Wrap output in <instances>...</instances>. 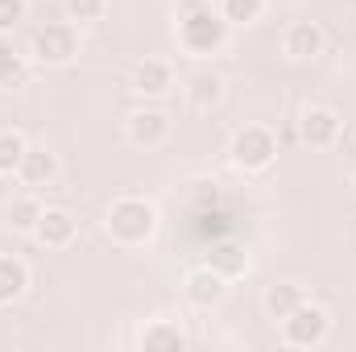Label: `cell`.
I'll use <instances>...</instances> for the list:
<instances>
[{
	"label": "cell",
	"instance_id": "cell-25",
	"mask_svg": "<svg viewBox=\"0 0 356 352\" xmlns=\"http://www.w3.org/2000/svg\"><path fill=\"white\" fill-rule=\"evenodd\" d=\"M353 182H356V178H353Z\"/></svg>",
	"mask_w": 356,
	"mask_h": 352
},
{
	"label": "cell",
	"instance_id": "cell-20",
	"mask_svg": "<svg viewBox=\"0 0 356 352\" xmlns=\"http://www.w3.org/2000/svg\"><path fill=\"white\" fill-rule=\"evenodd\" d=\"M25 150H29V141H25L21 133L0 129V175H17V166H21Z\"/></svg>",
	"mask_w": 356,
	"mask_h": 352
},
{
	"label": "cell",
	"instance_id": "cell-19",
	"mask_svg": "<svg viewBox=\"0 0 356 352\" xmlns=\"http://www.w3.org/2000/svg\"><path fill=\"white\" fill-rule=\"evenodd\" d=\"M42 211H46V207H42L33 195H21V199H13V203H8V228H13V232H29V237H33V228H38Z\"/></svg>",
	"mask_w": 356,
	"mask_h": 352
},
{
	"label": "cell",
	"instance_id": "cell-14",
	"mask_svg": "<svg viewBox=\"0 0 356 352\" xmlns=\"http://www.w3.org/2000/svg\"><path fill=\"white\" fill-rule=\"evenodd\" d=\"M25 290H29V265L21 257L0 253V307H13Z\"/></svg>",
	"mask_w": 356,
	"mask_h": 352
},
{
	"label": "cell",
	"instance_id": "cell-12",
	"mask_svg": "<svg viewBox=\"0 0 356 352\" xmlns=\"http://www.w3.org/2000/svg\"><path fill=\"white\" fill-rule=\"evenodd\" d=\"M17 178H21L29 191L50 186V182L58 178V154H50L46 145H29L25 158H21V166H17Z\"/></svg>",
	"mask_w": 356,
	"mask_h": 352
},
{
	"label": "cell",
	"instance_id": "cell-15",
	"mask_svg": "<svg viewBox=\"0 0 356 352\" xmlns=\"http://www.w3.org/2000/svg\"><path fill=\"white\" fill-rule=\"evenodd\" d=\"M186 99H191V108H199V112L216 108V104L224 99V79H220L216 71H195V75H186Z\"/></svg>",
	"mask_w": 356,
	"mask_h": 352
},
{
	"label": "cell",
	"instance_id": "cell-18",
	"mask_svg": "<svg viewBox=\"0 0 356 352\" xmlns=\"http://www.w3.org/2000/svg\"><path fill=\"white\" fill-rule=\"evenodd\" d=\"M141 344L145 349H170V352H182L191 340H186V332L178 328V323H166V319H158V323H149L145 332H141Z\"/></svg>",
	"mask_w": 356,
	"mask_h": 352
},
{
	"label": "cell",
	"instance_id": "cell-7",
	"mask_svg": "<svg viewBox=\"0 0 356 352\" xmlns=\"http://www.w3.org/2000/svg\"><path fill=\"white\" fill-rule=\"evenodd\" d=\"M182 294H186L191 307L211 311V307L224 303V294H228V278H224L220 269H211V265H195V269L186 273V282H182Z\"/></svg>",
	"mask_w": 356,
	"mask_h": 352
},
{
	"label": "cell",
	"instance_id": "cell-13",
	"mask_svg": "<svg viewBox=\"0 0 356 352\" xmlns=\"http://www.w3.org/2000/svg\"><path fill=\"white\" fill-rule=\"evenodd\" d=\"M203 265H211V269H220L228 282H236V278L249 273V253H245V245H236V241H220V245L207 249V262Z\"/></svg>",
	"mask_w": 356,
	"mask_h": 352
},
{
	"label": "cell",
	"instance_id": "cell-5",
	"mask_svg": "<svg viewBox=\"0 0 356 352\" xmlns=\"http://www.w3.org/2000/svg\"><path fill=\"white\" fill-rule=\"evenodd\" d=\"M33 58L42 67H71L79 58V29L75 21H54L33 33Z\"/></svg>",
	"mask_w": 356,
	"mask_h": 352
},
{
	"label": "cell",
	"instance_id": "cell-2",
	"mask_svg": "<svg viewBox=\"0 0 356 352\" xmlns=\"http://www.w3.org/2000/svg\"><path fill=\"white\" fill-rule=\"evenodd\" d=\"M104 228H108V237H112L120 249H141V245H149L154 232H158V207H154L149 199L124 195V199H116V203L108 207Z\"/></svg>",
	"mask_w": 356,
	"mask_h": 352
},
{
	"label": "cell",
	"instance_id": "cell-10",
	"mask_svg": "<svg viewBox=\"0 0 356 352\" xmlns=\"http://www.w3.org/2000/svg\"><path fill=\"white\" fill-rule=\"evenodd\" d=\"M323 46H327V38H323V29H319L315 21H294V25L282 33V50H286L294 63L319 58V54H323Z\"/></svg>",
	"mask_w": 356,
	"mask_h": 352
},
{
	"label": "cell",
	"instance_id": "cell-11",
	"mask_svg": "<svg viewBox=\"0 0 356 352\" xmlns=\"http://www.w3.org/2000/svg\"><path fill=\"white\" fill-rule=\"evenodd\" d=\"M129 88L137 91V95H166V91L175 88V67L166 63V58H141L137 67H133V79H129Z\"/></svg>",
	"mask_w": 356,
	"mask_h": 352
},
{
	"label": "cell",
	"instance_id": "cell-22",
	"mask_svg": "<svg viewBox=\"0 0 356 352\" xmlns=\"http://www.w3.org/2000/svg\"><path fill=\"white\" fill-rule=\"evenodd\" d=\"M63 8H67V21L88 25V21H99L108 13V0H63Z\"/></svg>",
	"mask_w": 356,
	"mask_h": 352
},
{
	"label": "cell",
	"instance_id": "cell-16",
	"mask_svg": "<svg viewBox=\"0 0 356 352\" xmlns=\"http://www.w3.org/2000/svg\"><path fill=\"white\" fill-rule=\"evenodd\" d=\"M261 303H266L269 319H277V323H282L294 307H302V303H307V294H302V286H294V282H277V286H269V290H266V298H261Z\"/></svg>",
	"mask_w": 356,
	"mask_h": 352
},
{
	"label": "cell",
	"instance_id": "cell-8",
	"mask_svg": "<svg viewBox=\"0 0 356 352\" xmlns=\"http://www.w3.org/2000/svg\"><path fill=\"white\" fill-rule=\"evenodd\" d=\"M124 137H129L137 150H158V145L170 137V116L158 112V108H137V112H129V120H124Z\"/></svg>",
	"mask_w": 356,
	"mask_h": 352
},
{
	"label": "cell",
	"instance_id": "cell-9",
	"mask_svg": "<svg viewBox=\"0 0 356 352\" xmlns=\"http://www.w3.org/2000/svg\"><path fill=\"white\" fill-rule=\"evenodd\" d=\"M75 232H79V224H75V216H71L67 207H46L42 220H38V228H33L38 245H46V249H67V245H75Z\"/></svg>",
	"mask_w": 356,
	"mask_h": 352
},
{
	"label": "cell",
	"instance_id": "cell-4",
	"mask_svg": "<svg viewBox=\"0 0 356 352\" xmlns=\"http://www.w3.org/2000/svg\"><path fill=\"white\" fill-rule=\"evenodd\" d=\"M327 336H332V315L315 303H302L282 319V340L290 349H319Z\"/></svg>",
	"mask_w": 356,
	"mask_h": 352
},
{
	"label": "cell",
	"instance_id": "cell-6",
	"mask_svg": "<svg viewBox=\"0 0 356 352\" xmlns=\"http://www.w3.org/2000/svg\"><path fill=\"white\" fill-rule=\"evenodd\" d=\"M340 129H344L340 112H336V108H323V104H311V108L302 112V120H298V137H302L311 150H332V145L340 141Z\"/></svg>",
	"mask_w": 356,
	"mask_h": 352
},
{
	"label": "cell",
	"instance_id": "cell-21",
	"mask_svg": "<svg viewBox=\"0 0 356 352\" xmlns=\"http://www.w3.org/2000/svg\"><path fill=\"white\" fill-rule=\"evenodd\" d=\"M220 13L228 25H253L266 13V0H220Z\"/></svg>",
	"mask_w": 356,
	"mask_h": 352
},
{
	"label": "cell",
	"instance_id": "cell-3",
	"mask_svg": "<svg viewBox=\"0 0 356 352\" xmlns=\"http://www.w3.org/2000/svg\"><path fill=\"white\" fill-rule=\"evenodd\" d=\"M228 158H232L236 170H245V175H261V170L273 166V158H277V137L269 133L266 125H245V129H236Z\"/></svg>",
	"mask_w": 356,
	"mask_h": 352
},
{
	"label": "cell",
	"instance_id": "cell-1",
	"mask_svg": "<svg viewBox=\"0 0 356 352\" xmlns=\"http://www.w3.org/2000/svg\"><path fill=\"white\" fill-rule=\"evenodd\" d=\"M228 21L220 8H211V0H182L178 4V50L191 54V58H207V54H220L228 46Z\"/></svg>",
	"mask_w": 356,
	"mask_h": 352
},
{
	"label": "cell",
	"instance_id": "cell-24",
	"mask_svg": "<svg viewBox=\"0 0 356 352\" xmlns=\"http://www.w3.org/2000/svg\"><path fill=\"white\" fill-rule=\"evenodd\" d=\"M220 199V182H195V207H207Z\"/></svg>",
	"mask_w": 356,
	"mask_h": 352
},
{
	"label": "cell",
	"instance_id": "cell-17",
	"mask_svg": "<svg viewBox=\"0 0 356 352\" xmlns=\"http://www.w3.org/2000/svg\"><path fill=\"white\" fill-rule=\"evenodd\" d=\"M25 75H29L25 54L13 46V38H8V33H0V88H21V83H25Z\"/></svg>",
	"mask_w": 356,
	"mask_h": 352
},
{
	"label": "cell",
	"instance_id": "cell-23",
	"mask_svg": "<svg viewBox=\"0 0 356 352\" xmlns=\"http://www.w3.org/2000/svg\"><path fill=\"white\" fill-rule=\"evenodd\" d=\"M25 13H29L25 0H0V33H13L25 21Z\"/></svg>",
	"mask_w": 356,
	"mask_h": 352
}]
</instances>
